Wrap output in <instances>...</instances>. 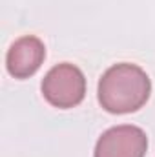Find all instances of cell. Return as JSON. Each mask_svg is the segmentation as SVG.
Here are the masks:
<instances>
[{"label": "cell", "instance_id": "4", "mask_svg": "<svg viewBox=\"0 0 155 157\" xmlns=\"http://www.w3.org/2000/svg\"><path fill=\"white\" fill-rule=\"evenodd\" d=\"M46 59V46L35 35H24L17 39L6 55V66L15 78H29L39 71Z\"/></svg>", "mask_w": 155, "mask_h": 157}, {"label": "cell", "instance_id": "1", "mask_svg": "<svg viewBox=\"0 0 155 157\" xmlns=\"http://www.w3.org/2000/svg\"><path fill=\"white\" fill-rule=\"evenodd\" d=\"M152 93L148 73L130 62H120L108 68L99 80V102L108 113H133L141 110Z\"/></svg>", "mask_w": 155, "mask_h": 157}, {"label": "cell", "instance_id": "2", "mask_svg": "<svg viewBox=\"0 0 155 157\" xmlns=\"http://www.w3.org/2000/svg\"><path fill=\"white\" fill-rule=\"evenodd\" d=\"M44 99L60 110L75 108L84 101L86 95V77L75 64L62 62L53 66L42 80Z\"/></svg>", "mask_w": 155, "mask_h": 157}, {"label": "cell", "instance_id": "3", "mask_svg": "<svg viewBox=\"0 0 155 157\" xmlns=\"http://www.w3.org/2000/svg\"><path fill=\"white\" fill-rule=\"evenodd\" d=\"M146 150V132L133 124H120L106 130L99 137L93 157H144Z\"/></svg>", "mask_w": 155, "mask_h": 157}]
</instances>
